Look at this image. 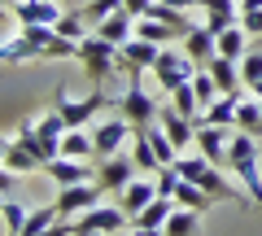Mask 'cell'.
<instances>
[{
	"instance_id": "6da1fadb",
	"label": "cell",
	"mask_w": 262,
	"mask_h": 236,
	"mask_svg": "<svg viewBox=\"0 0 262 236\" xmlns=\"http://www.w3.org/2000/svg\"><path fill=\"white\" fill-rule=\"evenodd\" d=\"M175 166H179V175H184L188 184L206 188L214 201H227V206H253V201H249V192L232 184V170H223V166H214V162H206L201 153H184V158H179Z\"/></svg>"
},
{
	"instance_id": "7a4b0ae2",
	"label": "cell",
	"mask_w": 262,
	"mask_h": 236,
	"mask_svg": "<svg viewBox=\"0 0 262 236\" xmlns=\"http://www.w3.org/2000/svg\"><path fill=\"white\" fill-rule=\"evenodd\" d=\"M227 170H232L241 188L249 192V201L262 210V149H258V136L232 127V144H227Z\"/></svg>"
},
{
	"instance_id": "3957f363",
	"label": "cell",
	"mask_w": 262,
	"mask_h": 236,
	"mask_svg": "<svg viewBox=\"0 0 262 236\" xmlns=\"http://www.w3.org/2000/svg\"><path fill=\"white\" fill-rule=\"evenodd\" d=\"M140 79H144V75H131L127 88H122V96L114 101V110H118L136 132H140V127H153V123H158V114H162L158 96H149V88H144Z\"/></svg>"
},
{
	"instance_id": "277c9868",
	"label": "cell",
	"mask_w": 262,
	"mask_h": 236,
	"mask_svg": "<svg viewBox=\"0 0 262 236\" xmlns=\"http://www.w3.org/2000/svg\"><path fill=\"white\" fill-rule=\"evenodd\" d=\"M75 61L88 70V79H92L96 88H110L114 70H118V44H110V39H101V35L92 31V35L79 44V57H75Z\"/></svg>"
},
{
	"instance_id": "5b68a950",
	"label": "cell",
	"mask_w": 262,
	"mask_h": 236,
	"mask_svg": "<svg viewBox=\"0 0 262 236\" xmlns=\"http://www.w3.org/2000/svg\"><path fill=\"white\" fill-rule=\"evenodd\" d=\"M105 105H110V88H96L88 101H75L66 88H57V92H53V110L66 118V127H88V118H96Z\"/></svg>"
},
{
	"instance_id": "8992f818",
	"label": "cell",
	"mask_w": 262,
	"mask_h": 236,
	"mask_svg": "<svg viewBox=\"0 0 262 236\" xmlns=\"http://www.w3.org/2000/svg\"><path fill=\"white\" fill-rule=\"evenodd\" d=\"M196 70H201V66H196L184 48H170V44H166V48L158 53V66H153V75H158V88H162V92H175V88H184L188 79L196 75Z\"/></svg>"
},
{
	"instance_id": "52a82bcc",
	"label": "cell",
	"mask_w": 262,
	"mask_h": 236,
	"mask_svg": "<svg viewBox=\"0 0 262 236\" xmlns=\"http://www.w3.org/2000/svg\"><path fill=\"white\" fill-rule=\"evenodd\" d=\"M131 140H136V127H131L122 114H114V118H101V123L92 127V149H96V162H101V158H114V153H122Z\"/></svg>"
},
{
	"instance_id": "ba28073f",
	"label": "cell",
	"mask_w": 262,
	"mask_h": 236,
	"mask_svg": "<svg viewBox=\"0 0 262 236\" xmlns=\"http://www.w3.org/2000/svg\"><path fill=\"white\" fill-rule=\"evenodd\" d=\"M122 227H131V219H127L122 206H92V210H83V214L75 219V236H92V232L114 236V232H122Z\"/></svg>"
},
{
	"instance_id": "9c48e42d",
	"label": "cell",
	"mask_w": 262,
	"mask_h": 236,
	"mask_svg": "<svg viewBox=\"0 0 262 236\" xmlns=\"http://www.w3.org/2000/svg\"><path fill=\"white\" fill-rule=\"evenodd\" d=\"M136 175H144V170L136 166L131 153H114V158H101V162H96V184H101V192H122Z\"/></svg>"
},
{
	"instance_id": "30bf717a",
	"label": "cell",
	"mask_w": 262,
	"mask_h": 236,
	"mask_svg": "<svg viewBox=\"0 0 262 236\" xmlns=\"http://www.w3.org/2000/svg\"><path fill=\"white\" fill-rule=\"evenodd\" d=\"M101 184L96 180H88V184H70V188H57V197H53V206H57V214L61 219H79L83 210H92V206H101Z\"/></svg>"
},
{
	"instance_id": "8fae6325",
	"label": "cell",
	"mask_w": 262,
	"mask_h": 236,
	"mask_svg": "<svg viewBox=\"0 0 262 236\" xmlns=\"http://www.w3.org/2000/svg\"><path fill=\"white\" fill-rule=\"evenodd\" d=\"M196 153L206 162L227 170V144H232V127H214V123H196V136H192Z\"/></svg>"
},
{
	"instance_id": "7c38bea8",
	"label": "cell",
	"mask_w": 262,
	"mask_h": 236,
	"mask_svg": "<svg viewBox=\"0 0 262 236\" xmlns=\"http://www.w3.org/2000/svg\"><path fill=\"white\" fill-rule=\"evenodd\" d=\"M9 9L18 18V27H57L66 13L57 0H9Z\"/></svg>"
},
{
	"instance_id": "4fadbf2b",
	"label": "cell",
	"mask_w": 262,
	"mask_h": 236,
	"mask_svg": "<svg viewBox=\"0 0 262 236\" xmlns=\"http://www.w3.org/2000/svg\"><path fill=\"white\" fill-rule=\"evenodd\" d=\"M158 53H162L158 44H149V39L136 35V39H127V44L118 48V70H127V79L131 75H144V70L158 66Z\"/></svg>"
},
{
	"instance_id": "5bb4252c",
	"label": "cell",
	"mask_w": 262,
	"mask_h": 236,
	"mask_svg": "<svg viewBox=\"0 0 262 236\" xmlns=\"http://www.w3.org/2000/svg\"><path fill=\"white\" fill-rule=\"evenodd\" d=\"M44 175L57 184V188H70V184L96 180V166H92V162H79V158H53V162L44 166Z\"/></svg>"
},
{
	"instance_id": "9a60e30c",
	"label": "cell",
	"mask_w": 262,
	"mask_h": 236,
	"mask_svg": "<svg viewBox=\"0 0 262 236\" xmlns=\"http://www.w3.org/2000/svg\"><path fill=\"white\" fill-rule=\"evenodd\" d=\"M35 132H39V153H44V166L53 158H61V140H66V132H70V127H66V118L61 114H44V118H35Z\"/></svg>"
},
{
	"instance_id": "2e32d148",
	"label": "cell",
	"mask_w": 262,
	"mask_h": 236,
	"mask_svg": "<svg viewBox=\"0 0 262 236\" xmlns=\"http://www.w3.org/2000/svg\"><path fill=\"white\" fill-rule=\"evenodd\" d=\"M179 44H184V53L192 57L196 66H210V61L219 57V35H214V31L206 27V22H196V27L188 31V35L179 39Z\"/></svg>"
},
{
	"instance_id": "e0dca14e",
	"label": "cell",
	"mask_w": 262,
	"mask_h": 236,
	"mask_svg": "<svg viewBox=\"0 0 262 236\" xmlns=\"http://www.w3.org/2000/svg\"><path fill=\"white\" fill-rule=\"evenodd\" d=\"M149 201H158V180H149V175H136V180L118 192V206L127 210V219H136Z\"/></svg>"
},
{
	"instance_id": "ac0fdd59",
	"label": "cell",
	"mask_w": 262,
	"mask_h": 236,
	"mask_svg": "<svg viewBox=\"0 0 262 236\" xmlns=\"http://www.w3.org/2000/svg\"><path fill=\"white\" fill-rule=\"evenodd\" d=\"M0 162H5V170H18V175L44 170V158H39L27 140H18V136H9V140H5V158H0Z\"/></svg>"
},
{
	"instance_id": "d6986e66",
	"label": "cell",
	"mask_w": 262,
	"mask_h": 236,
	"mask_svg": "<svg viewBox=\"0 0 262 236\" xmlns=\"http://www.w3.org/2000/svg\"><path fill=\"white\" fill-rule=\"evenodd\" d=\"M158 123H162V132L170 136V140L179 144V153L192 144V136H196V123L192 118H184V114L175 110V105H162V114H158Z\"/></svg>"
},
{
	"instance_id": "ffe728a7",
	"label": "cell",
	"mask_w": 262,
	"mask_h": 236,
	"mask_svg": "<svg viewBox=\"0 0 262 236\" xmlns=\"http://www.w3.org/2000/svg\"><path fill=\"white\" fill-rule=\"evenodd\" d=\"M96 35L101 39H110V44H127V39H136V18H131L127 9H118V13H110V18L101 22V27H96Z\"/></svg>"
},
{
	"instance_id": "44dd1931",
	"label": "cell",
	"mask_w": 262,
	"mask_h": 236,
	"mask_svg": "<svg viewBox=\"0 0 262 236\" xmlns=\"http://www.w3.org/2000/svg\"><path fill=\"white\" fill-rule=\"evenodd\" d=\"M206 70L214 75L219 92H245V79H241V61H232V57H223V53H219V57L210 61Z\"/></svg>"
},
{
	"instance_id": "7402d4cb",
	"label": "cell",
	"mask_w": 262,
	"mask_h": 236,
	"mask_svg": "<svg viewBox=\"0 0 262 236\" xmlns=\"http://www.w3.org/2000/svg\"><path fill=\"white\" fill-rule=\"evenodd\" d=\"M236 110H241V92H223L214 105H210L196 123H214V127H236Z\"/></svg>"
},
{
	"instance_id": "603a6c76",
	"label": "cell",
	"mask_w": 262,
	"mask_h": 236,
	"mask_svg": "<svg viewBox=\"0 0 262 236\" xmlns=\"http://www.w3.org/2000/svg\"><path fill=\"white\" fill-rule=\"evenodd\" d=\"M136 35L149 39V44H158V48H166V44H175V39H184V31L166 27V22H158V18H136Z\"/></svg>"
},
{
	"instance_id": "cb8c5ba5",
	"label": "cell",
	"mask_w": 262,
	"mask_h": 236,
	"mask_svg": "<svg viewBox=\"0 0 262 236\" xmlns=\"http://www.w3.org/2000/svg\"><path fill=\"white\" fill-rule=\"evenodd\" d=\"M162 236H201V210H188V206H175V214L166 219Z\"/></svg>"
},
{
	"instance_id": "d4e9b609",
	"label": "cell",
	"mask_w": 262,
	"mask_h": 236,
	"mask_svg": "<svg viewBox=\"0 0 262 236\" xmlns=\"http://www.w3.org/2000/svg\"><path fill=\"white\" fill-rule=\"evenodd\" d=\"M249 48H253V35L241 27V22H236V27H227L223 35H219V53H223V57H232V61H241V57L249 53Z\"/></svg>"
},
{
	"instance_id": "484cf974",
	"label": "cell",
	"mask_w": 262,
	"mask_h": 236,
	"mask_svg": "<svg viewBox=\"0 0 262 236\" xmlns=\"http://www.w3.org/2000/svg\"><path fill=\"white\" fill-rule=\"evenodd\" d=\"M175 214V197H158L131 219V227H166V219Z\"/></svg>"
},
{
	"instance_id": "4316f807",
	"label": "cell",
	"mask_w": 262,
	"mask_h": 236,
	"mask_svg": "<svg viewBox=\"0 0 262 236\" xmlns=\"http://www.w3.org/2000/svg\"><path fill=\"white\" fill-rule=\"evenodd\" d=\"M61 158H79V162H92L96 149H92V132H83V127H70L61 140Z\"/></svg>"
},
{
	"instance_id": "83f0119b",
	"label": "cell",
	"mask_w": 262,
	"mask_h": 236,
	"mask_svg": "<svg viewBox=\"0 0 262 236\" xmlns=\"http://www.w3.org/2000/svg\"><path fill=\"white\" fill-rule=\"evenodd\" d=\"M0 57L13 66V61H31V57H44V53H39L35 39H27V35L18 31V35H5V48H0Z\"/></svg>"
},
{
	"instance_id": "f1b7e54d",
	"label": "cell",
	"mask_w": 262,
	"mask_h": 236,
	"mask_svg": "<svg viewBox=\"0 0 262 236\" xmlns=\"http://www.w3.org/2000/svg\"><path fill=\"white\" fill-rule=\"evenodd\" d=\"M236 127L241 132H249V136H262V101L258 96H241V110H236Z\"/></svg>"
},
{
	"instance_id": "f546056e",
	"label": "cell",
	"mask_w": 262,
	"mask_h": 236,
	"mask_svg": "<svg viewBox=\"0 0 262 236\" xmlns=\"http://www.w3.org/2000/svg\"><path fill=\"white\" fill-rule=\"evenodd\" d=\"M175 206H188V210H201V214H206V210L210 206H219V201L214 197H210V192L206 188H196V184H179V188H175Z\"/></svg>"
},
{
	"instance_id": "4dcf8cb0",
	"label": "cell",
	"mask_w": 262,
	"mask_h": 236,
	"mask_svg": "<svg viewBox=\"0 0 262 236\" xmlns=\"http://www.w3.org/2000/svg\"><path fill=\"white\" fill-rule=\"evenodd\" d=\"M192 92H196V101H201V114H206L210 105H214L219 96H223V92H219V83H214V75H210L206 66H201V70L192 75Z\"/></svg>"
},
{
	"instance_id": "1f68e13d",
	"label": "cell",
	"mask_w": 262,
	"mask_h": 236,
	"mask_svg": "<svg viewBox=\"0 0 262 236\" xmlns=\"http://www.w3.org/2000/svg\"><path fill=\"white\" fill-rule=\"evenodd\" d=\"M241 79H245V88H249V92L262 83V39L241 57Z\"/></svg>"
},
{
	"instance_id": "d6a6232c",
	"label": "cell",
	"mask_w": 262,
	"mask_h": 236,
	"mask_svg": "<svg viewBox=\"0 0 262 236\" xmlns=\"http://www.w3.org/2000/svg\"><path fill=\"white\" fill-rule=\"evenodd\" d=\"M170 105H175L179 114H184V118H201V101H196V92H192V79H188L184 88H175V92H170Z\"/></svg>"
},
{
	"instance_id": "836d02e7",
	"label": "cell",
	"mask_w": 262,
	"mask_h": 236,
	"mask_svg": "<svg viewBox=\"0 0 262 236\" xmlns=\"http://www.w3.org/2000/svg\"><path fill=\"white\" fill-rule=\"evenodd\" d=\"M118 9H122V0H83V9H79V13H83L88 27L96 31L105 18H110V13H118Z\"/></svg>"
},
{
	"instance_id": "e575fe53",
	"label": "cell",
	"mask_w": 262,
	"mask_h": 236,
	"mask_svg": "<svg viewBox=\"0 0 262 236\" xmlns=\"http://www.w3.org/2000/svg\"><path fill=\"white\" fill-rule=\"evenodd\" d=\"M27 219H31V210L22 206V201L5 197V236H22V227H27Z\"/></svg>"
},
{
	"instance_id": "d590c367",
	"label": "cell",
	"mask_w": 262,
	"mask_h": 236,
	"mask_svg": "<svg viewBox=\"0 0 262 236\" xmlns=\"http://www.w3.org/2000/svg\"><path fill=\"white\" fill-rule=\"evenodd\" d=\"M131 158H136V166H140V170H162L158 153L149 149V140H144L140 132H136V140H131Z\"/></svg>"
},
{
	"instance_id": "8d00e7d4",
	"label": "cell",
	"mask_w": 262,
	"mask_h": 236,
	"mask_svg": "<svg viewBox=\"0 0 262 236\" xmlns=\"http://www.w3.org/2000/svg\"><path fill=\"white\" fill-rule=\"evenodd\" d=\"M241 27L249 31L253 39H262V9H249V13H241Z\"/></svg>"
},
{
	"instance_id": "74e56055",
	"label": "cell",
	"mask_w": 262,
	"mask_h": 236,
	"mask_svg": "<svg viewBox=\"0 0 262 236\" xmlns=\"http://www.w3.org/2000/svg\"><path fill=\"white\" fill-rule=\"evenodd\" d=\"M153 5H158V0H122V9H127L131 18H149Z\"/></svg>"
},
{
	"instance_id": "f35d334b",
	"label": "cell",
	"mask_w": 262,
	"mask_h": 236,
	"mask_svg": "<svg viewBox=\"0 0 262 236\" xmlns=\"http://www.w3.org/2000/svg\"><path fill=\"white\" fill-rule=\"evenodd\" d=\"M131 236H162V227H131Z\"/></svg>"
},
{
	"instance_id": "ab89813d",
	"label": "cell",
	"mask_w": 262,
	"mask_h": 236,
	"mask_svg": "<svg viewBox=\"0 0 262 236\" xmlns=\"http://www.w3.org/2000/svg\"><path fill=\"white\" fill-rule=\"evenodd\" d=\"M166 5H175V9H196L201 0H166Z\"/></svg>"
},
{
	"instance_id": "60d3db41",
	"label": "cell",
	"mask_w": 262,
	"mask_h": 236,
	"mask_svg": "<svg viewBox=\"0 0 262 236\" xmlns=\"http://www.w3.org/2000/svg\"><path fill=\"white\" fill-rule=\"evenodd\" d=\"M249 9H262V0H241V13H249Z\"/></svg>"
},
{
	"instance_id": "b9f144b4",
	"label": "cell",
	"mask_w": 262,
	"mask_h": 236,
	"mask_svg": "<svg viewBox=\"0 0 262 236\" xmlns=\"http://www.w3.org/2000/svg\"><path fill=\"white\" fill-rule=\"evenodd\" d=\"M253 96H258V101H262V83H258V88H253Z\"/></svg>"
},
{
	"instance_id": "7bdbcfd3",
	"label": "cell",
	"mask_w": 262,
	"mask_h": 236,
	"mask_svg": "<svg viewBox=\"0 0 262 236\" xmlns=\"http://www.w3.org/2000/svg\"><path fill=\"white\" fill-rule=\"evenodd\" d=\"M92 236H101V232H92Z\"/></svg>"
}]
</instances>
